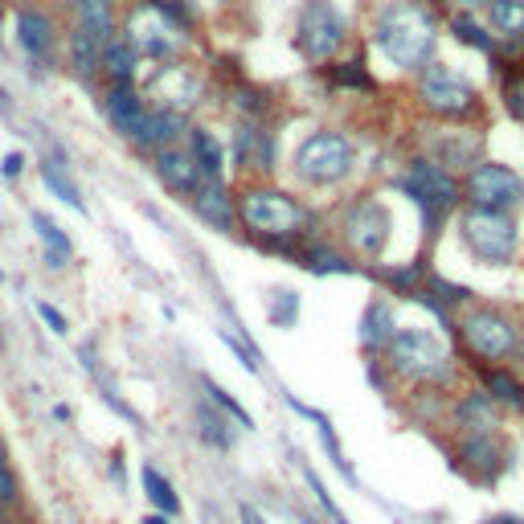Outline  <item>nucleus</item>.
I'll return each mask as SVG.
<instances>
[{"label": "nucleus", "instance_id": "f257e3e1", "mask_svg": "<svg viewBox=\"0 0 524 524\" xmlns=\"http://www.w3.org/2000/svg\"><path fill=\"white\" fill-rule=\"evenodd\" d=\"M373 41L393 66L418 70V66L430 62L434 46H439V21H434L422 5H414V0H393V5H385L377 13Z\"/></svg>", "mask_w": 524, "mask_h": 524}, {"label": "nucleus", "instance_id": "f03ea898", "mask_svg": "<svg viewBox=\"0 0 524 524\" xmlns=\"http://www.w3.org/2000/svg\"><path fill=\"white\" fill-rule=\"evenodd\" d=\"M385 361L398 377H410L422 385H451V377H455V361L447 353V344L422 328L393 332V340L385 344Z\"/></svg>", "mask_w": 524, "mask_h": 524}, {"label": "nucleus", "instance_id": "7ed1b4c3", "mask_svg": "<svg viewBox=\"0 0 524 524\" xmlns=\"http://www.w3.org/2000/svg\"><path fill=\"white\" fill-rule=\"evenodd\" d=\"M238 217L254 234L275 238V242H287V238H299L303 230H312V213L291 193H279V189H246L238 197Z\"/></svg>", "mask_w": 524, "mask_h": 524}, {"label": "nucleus", "instance_id": "20e7f679", "mask_svg": "<svg viewBox=\"0 0 524 524\" xmlns=\"http://www.w3.org/2000/svg\"><path fill=\"white\" fill-rule=\"evenodd\" d=\"M463 242L471 246V254L488 267H508L516 258V246H520V226L512 213H500V209H467L463 213Z\"/></svg>", "mask_w": 524, "mask_h": 524}, {"label": "nucleus", "instance_id": "39448f33", "mask_svg": "<svg viewBox=\"0 0 524 524\" xmlns=\"http://www.w3.org/2000/svg\"><path fill=\"white\" fill-rule=\"evenodd\" d=\"M459 336L467 344V353L484 365H496V361H508L516 353V324L508 312L500 308H471L463 320H459Z\"/></svg>", "mask_w": 524, "mask_h": 524}, {"label": "nucleus", "instance_id": "423d86ee", "mask_svg": "<svg viewBox=\"0 0 524 524\" xmlns=\"http://www.w3.org/2000/svg\"><path fill=\"white\" fill-rule=\"evenodd\" d=\"M295 172L312 185H336L353 172V140L340 131H316L299 144L295 152Z\"/></svg>", "mask_w": 524, "mask_h": 524}, {"label": "nucleus", "instance_id": "0eeeda50", "mask_svg": "<svg viewBox=\"0 0 524 524\" xmlns=\"http://www.w3.org/2000/svg\"><path fill=\"white\" fill-rule=\"evenodd\" d=\"M402 189L414 197V205L422 209L426 217V226H434L439 217H447L459 201V185L455 177L439 164V160H414L406 168V177H402Z\"/></svg>", "mask_w": 524, "mask_h": 524}, {"label": "nucleus", "instance_id": "6e6552de", "mask_svg": "<svg viewBox=\"0 0 524 524\" xmlns=\"http://www.w3.org/2000/svg\"><path fill=\"white\" fill-rule=\"evenodd\" d=\"M418 99L426 111L443 115V119H467L479 111V91L451 66H426L418 82Z\"/></svg>", "mask_w": 524, "mask_h": 524}, {"label": "nucleus", "instance_id": "1a4fd4ad", "mask_svg": "<svg viewBox=\"0 0 524 524\" xmlns=\"http://www.w3.org/2000/svg\"><path fill=\"white\" fill-rule=\"evenodd\" d=\"M348 37V21L336 13L332 0H308L299 13V50L312 62H328Z\"/></svg>", "mask_w": 524, "mask_h": 524}, {"label": "nucleus", "instance_id": "9d476101", "mask_svg": "<svg viewBox=\"0 0 524 524\" xmlns=\"http://www.w3.org/2000/svg\"><path fill=\"white\" fill-rule=\"evenodd\" d=\"M467 197L475 209H516L524 201V177L508 164H475L467 177Z\"/></svg>", "mask_w": 524, "mask_h": 524}, {"label": "nucleus", "instance_id": "9b49d317", "mask_svg": "<svg viewBox=\"0 0 524 524\" xmlns=\"http://www.w3.org/2000/svg\"><path fill=\"white\" fill-rule=\"evenodd\" d=\"M455 459L475 484H496L500 471L508 467V451L500 443V434H463Z\"/></svg>", "mask_w": 524, "mask_h": 524}, {"label": "nucleus", "instance_id": "f8f14e48", "mask_svg": "<svg viewBox=\"0 0 524 524\" xmlns=\"http://www.w3.org/2000/svg\"><path fill=\"white\" fill-rule=\"evenodd\" d=\"M344 238H348V246L353 250H361V254H381V246H385V238H389V213L377 205V201H353L344 209Z\"/></svg>", "mask_w": 524, "mask_h": 524}, {"label": "nucleus", "instance_id": "ddd939ff", "mask_svg": "<svg viewBox=\"0 0 524 524\" xmlns=\"http://www.w3.org/2000/svg\"><path fill=\"white\" fill-rule=\"evenodd\" d=\"M107 115H111V123H115L119 136H127L131 144L144 148V136H148V107L140 103V95L131 91V86H111Z\"/></svg>", "mask_w": 524, "mask_h": 524}, {"label": "nucleus", "instance_id": "4468645a", "mask_svg": "<svg viewBox=\"0 0 524 524\" xmlns=\"http://www.w3.org/2000/svg\"><path fill=\"white\" fill-rule=\"evenodd\" d=\"M156 172L172 193H197L201 189V168L185 148H160L156 152Z\"/></svg>", "mask_w": 524, "mask_h": 524}, {"label": "nucleus", "instance_id": "2eb2a0df", "mask_svg": "<svg viewBox=\"0 0 524 524\" xmlns=\"http://www.w3.org/2000/svg\"><path fill=\"white\" fill-rule=\"evenodd\" d=\"M496 418H500V406L488 398L484 389L463 393L459 406H455V426L463 434H496Z\"/></svg>", "mask_w": 524, "mask_h": 524}, {"label": "nucleus", "instance_id": "dca6fc26", "mask_svg": "<svg viewBox=\"0 0 524 524\" xmlns=\"http://www.w3.org/2000/svg\"><path fill=\"white\" fill-rule=\"evenodd\" d=\"M193 205H197V213H201V222H209L213 230H222V234H230L234 222H238L234 201L226 197V189L217 185V181H209L205 189H197V193H193Z\"/></svg>", "mask_w": 524, "mask_h": 524}, {"label": "nucleus", "instance_id": "f3484780", "mask_svg": "<svg viewBox=\"0 0 524 524\" xmlns=\"http://www.w3.org/2000/svg\"><path fill=\"white\" fill-rule=\"evenodd\" d=\"M17 41L25 46V54L46 58V54L54 50V21H50V13L21 9V13H17Z\"/></svg>", "mask_w": 524, "mask_h": 524}, {"label": "nucleus", "instance_id": "a211bd4d", "mask_svg": "<svg viewBox=\"0 0 524 524\" xmlns=\"http://www.w3.org/2000/svg\"><path fill=\"white\" fill-rule=\"evenodd\" d=\"M484 393L500 406V410H512V414H524V381L508 369H488L484 373Z\"/></svg>", "mask_w": 524, "mask_h": 524}, {"label": "nucleus", "instance_id": "6ab92c4d", "mask_svg": "<svg viewBox=\"0 0 524 524\" xmlns=\"http://www.w3.org/2000/svg\"><path fill=\"white\" fill-rule=\"evenodd\" d=\"M99 66L107 70L111 86H127L131 74H136V50H131V41H127V37H111V41H103V58H99Z\"/></svg>", "mask_w": 524, "mask_h": 524}, {"label": "nucleus", "instance_id": "aec40b11", "mask_svg": "<svg viewBox=\"0 0 524 524\" xmlns=\"http://www.w3.org/2000/svg\"><path fill=\"white\" fill-rule=\"evenodd\" d=\"M140 484H144L148 504H152L160 516H168V520H172V516H181V496H177V488H172L156 467H148V463H144V471H140Z\"/></svg>", "mask_w": 524, "mask_h": 524}, {"label": "nucleus", "instance_id": "412c9836", "mask_svg": "<svg viewBox=\"0 0 524 524\" xmlns=\"http://www.w3.org/2000/svg\"><path fill=\"white\" fill-rule=\"evenodd\" d=\"M393 312H389V303H369V312L361 320V344L369 348V353H381V348L393 340Z\"/></svg>", "mask_w": 524, "mask_h": 524}, {"label": "nucleus", "instance_id": "4be33fe9", "mask_svg": "<svg viewBox=\"0 0 524 524\" xmlns=\"http://www.w3.org/2000/svg\"><path fill=\"white\" fill-rule=\"evenodd\" d=\"M434 148L443 156V168H475L479 160V136H471V131H451Z\"/></svg>", "mask_w": 524, "mask_h": 524}, {"label": "nucleus", "instance_id": "5701e85b", "mask_svg": "<svg viewBox=\"0 0 524 524\" xmlns=\"http://www.w3.org/2000/svg\"><path fill=\"white\" fill-rule=\"evenodd\" d=\"M78 9V29H86L95 41H111L115 17H111V0H74Z\"/></svg>", "mask_w": 524, "mask_h": 524}, {"label": "nucleus", "instance_id": "b1692460", "mask_svg": "<svg viewBox=\"0 0 524 524\" xmlns=\"http://www.w3.org/2000/svg\"><path fill=\"white\" fill-rule=\"evenodd\" d=\"M41 181H46V189L58 197V201H66L70 209H86V201H82V189L74 185V177H70V172L58 164V160H41Z\"/></svg>", "mask_w": 524, "mask_h": 524}, {"label": "nucleus", "instance_id": "393cba45", "mask_svg": "<svg viewBox=\"0 0 524 524\" xmlns=\"http://www.w3.org/2000/svg\"><path fill=\"white\" fill-rule=\"evenodd\" d=\"M185 131V115L181 111H156L148 115V136H144V148H160V144H172Z\"/></svg>", "mask_w": 524, "mask_h": 524}, {"label": "nucleus", "instance_id": "a878e982", "mask_svg": "<svg viewBox=\"0 0 524 524\" xmlns=\"http://www.w3.org/2000/svg\"><path fill=\"white\" fill-rule=\"evenodd\" d=\"M70 58H74V70H78V74H95V70H99V58H103V41H95L86 29H74V33H70Z\"/></svg>", "mask_w": 524, "mask_h": 524}, {"label": "nucleus", "instance_id": "bb28decb", "mask_svg": "<svg viewBox=\"0 0 524 524\" xmlns=\"http://www.w3.org/2000/svg\"><path fill=\"white\" fill-rule=\"evenodd\" d=\"M299 267H308L312 275H353V262L340 258L336 250H324V246H312L299 254Z\"/></svg>", "mask_w": 524, "mask_h": 524}, {"label": "nucleus", "instance_id": "cd10ccee", "mask_svg": "<svg viewBox=\"0 0 524 524\" xmlns=\"http://www.w3.org/2000/svg\"><path fill=\"white\" fill-rule=\"evenodd\" d=\"M488 9H492V25L504 37H512V41L524 37V0H492Z\"/></svg>", "mask_w": 524, "mask_h": 524}, {"label": "nucleus", "instance_id": "c85d7f7f", "mask_svg": "<svg viewBox=\"0 0 524 524\" xmlns=\"http://www.w3.org/2000/svg\"><path fill=\"white\" fill-rule=\"evenodd\" d=\"M197 426H201V439H205V443H213L217 451H230V447H234V430L226 426V418L217 414V410L197 406Z\"/></svg>", "mask_w": 524, "mask_h": 524}, {"label": "nucleus", "instance_id": "c756f323", "mask_svg": "<svg viewBox=\"0 0 524 524\" xmlns=\"http://www.w3.org/2000/svg\"><path fill=\"white\" fill-rule=\"evenodd\" d=\"M189 156L197 160V168L205 172L209 181L222 177V148H217V140L209 136V131H193V152Z\"/></svg>", "mask_w": 524, "mask_h": 524}, {"label": "nucleus", "instance_id": "7c9ffc66", "mask_svg": "<svg viewBox=\"0 0 524 524\" xmlns=\"http://www.w3.org/2000/svg\"><path fill=\"white\" fill-rule=\"evenodd\" d=\"M33 230H37L41 242H46V254H58V258H70V254H74V242L62 234V226L54 222V217L33 213Z\"/></svg>", "mask_w": 524, "mask_h": 524}, {"label": "nucleus", "instance_id": "2f4dec72", "mask_svg": "<svg viewBox=\"0 0 524 524\" xmlns=\"http://www.w3.org/2000/svg\"><path fill=\"white\" fill-rule=\"evenodd\" d=\"M451 29H455V37L463 41V46H475V50H484V54H492V37H488L484 29H479V25L471 21V17H463V13H459V17L451 21Z\"/></svg>", "mask_w": 524, "mask_h": 524}, {"label": "nucleus", "instance_id": "473e14b6", "mask_svg": "<svg viewBox=\"0 0 524 524\" xmlns=\"http://www.w3.org/2000/svg\"><path fill=\"white\" fill-rule=\"evenodd\" d=\"M201 385H205V393H209V402H217V406H222V410H226V414H230V418H238V422H242V426H246V430H250V426H254V418H250V414H246V406H238V402H234V398H230V393H226V389H222V385H213V381H209V377H205V381H201Z\"/></svg>", "mask_w": 524, "mask_h": 524}, {"label": "nucleus", "instance_id": "72a5a7b5", "mask_svg": "<svg viewBox=\"0 0 524 524\" xmlns=\"http://www.w3.org/2000/svg\"><path fill=\"white\" fill-rule=\"evenodd\" d=\"M295 316H299V295H295V291H279V299L271 303V320H275L279 328H291Z\"/></svg>", "mask_w": 524, "mask_h": 524}, {"label": "nucleus", "instance_id": "f704fd0d", "mask_svg": "<svg viewBox=\"0 0 524 524\" xmlns=\"http://www.w3.org/2000/svg\"><path fill=\"white\" fill-rule=\"evenodd\" d=\"M21 504V479L9 463H0V508H17Z\"/></svg>", "mask_w": 524, "mask_h": 524}, {"label": "nucleus", "instance_id": "c9c22d12", "mask_svg": "<svg viewBox=\"0 0 524 524\" xmlns=\"http://www.w3.org/2000/svg\"><path fill=\"white\" fill-rule=\"evenodd\" d=\"M504 107H508L512 119L524 123V74H512V78L504 82Z\"/></svg>", "mask_w": 524, "mask_h": 524}, {"label": "nucleus", "instance_id": "e433bc0d", "mask_svg": "<svg viewBox=\"0 0 524 524\" xmlns=\"http://www.w3.org/2000/svg\"><path fill=\"white\" fill-rule=\"evenodd\" d=\"M336 86H357V91H373V78H365V70L357 62H348L336 70Z\"/></svg>", "mask_w": 524, "mask_h": 524}, {"label": "nucleus", "instance_id": "4c0bfd02", "mask_svg": "<svg viewBox=\"0 0 524 524\" xmlns=\"http://www.w3.org/2000/svg\"><path fill=\"white\" fill-rule=\"evenodd\" d=\"M308 484H312V492H316V500H320V508H324V512H328V516L336 520V524H348V516H344V512H340L336 504H332V496L324 492V484H320V479H316L312 471H308Z\"/></svg>", "mask_w": 524, "mask_h": 524}, {"label": "nucleus", "instance_id": "58836bf2", "mask_svg": "<svg viewBox=\"0 0 524 524\" xmlns=\"http://www.w3.org/2000/svg\"><path fill=\"white\" fill-rule=\"evenodd\" d=\"M434 291H439L447 303H467V299H471L467 287H455V283H443V279H434ZM443 299H439V303H443Z\"/></svg>", "mask_w": 524, "mask_h": 524}, {"label": "nucleus", "instance_id": "ea45409f", "mask_svg": "<svg viewBox=\"0 0 524 524\" xmlns=\"http://www.w3.org/2000/svg\"><path fill=\"white\" fill-rule=\"evenodd\" d=\"M37 312H41V320H46L58 336H66V332H70V328H66V316H62L58 308H50V303H37Z\"/></svg>", "mask_w": 524, "mask_h": 524}, {"label": "nucleus", "instance_id": "a19ab883", "mask_svg": "<svg viewBox=\"0 0 524 524\" xmlns=\"http://www.w3.org/2000/svg\"><path fill=\"white\" fill-rule=\"evenodd\" d=\"M21 168H25V156H21V152H9L5 164H0V172H5V177H21Z\"/></svg>", "mask_w": 524, "mask_h": 524}, {"label": "nucleus", "instance_id": "79ce46f5", "mask_svg": "<svg viewBox=\"0 0 524 524\" xmlns=\"http://www.w3.org/2000/svg\"><path fill=\"white\" fill-rule=\"evenodd\" d=\"M238 520H242V524H267V516H262L254 504H242V508H238Z\"/></svg>", "mask_w": 524, "mask_h": 524}, {"label": "nucleus", "instance_id": "37998d69", "mask_svg": "<svg viewBox=\"0 0 524 524\" xmlns=\"http://www.w3.org/2000/svg\"><path fill=\"white\" fill-rule=\"evenodd\" d=\"M238 107H242V111H262L258 95H250V91H242V95H238Z\"/></svg>", "mask_w": 524, "mask_h": 524}, {"label": "nucleus", "instance_id": "c03bdc74", "mask_svg": "<svg viewBox=\"0 0 524 524\" xmlns=\"http://www.w3.org/2000/svg\"><path fill=\"white\" fill-rule=\"evenodd\" d=\"M484 524H524V520H520L516 512H500V516H488Z\"/></svg>", "mask_w": 524, "mask_h": 524}, {"label": "nucleus", "instance_id": "a18cd8bd", "mask_svg": "<svg viewBox=\"0 0 524 524\" xmlns=\"http://www.w3.org/2000/svg\"><path fill=\"white\" fill-rule=\"evenodd\" d=\"M451 5H459V9H479V5H492V0H451Z\"/></svg>", "mask_w": 524, "mask_h": 524}, {"label": "nucleus", "instance_id": "49530a36", "mask_svg": "<svg viewBox=\"0 0 524 524\" xmlns=\"http://www.w3.org/2000/svg\"><path fill=\"white\" fill-rule=\"evenodd\" d=\"M512 357H516V369H520V373H524V336H520V340H516V353H512Z\"/></svg>", "mask_w": 524, "mask_h": 524}, {"label": "nucleus", "instance_id": "de8ad7c7", "mask_svg": "<svg viewBox=\"0 0 524 524\" xmlns=\"http://www.w3.org/2000/svg\"><path fill=\"white\" fill-rule=\"evenodd\" d=\"M144 524H168V516H160V512H148V516H144Z\"/></svg>", "mask_w": 524, "mask_h": 524}, {"label": "nucleus", "instance_id": "09e8293b", "mask_svg": "<svg viewBox=\"0 0 524 524\" xmlns=\"http://www.w3.org/2000/svg\"><path fill=\"white\" fill-rule=\"evenodd\" d=\"M9 459V447H5V439H0V463H5Z\"/></svg>", "mask_w": 524, "mask_h": 524}, {"label": "nucleus", "instance_id": "8fccbe9b", "mask_svg": "<svg viewBox=\"0 0 524 524\" xmlns=\"http://www.w3.org/2000/svg\"><path fill=\"white\" fill-rule=\"evenodd\" d=\"M303 524H316V520H312V516H308V520H303Z\"/></svg>", "mask_w": 524, "mask_h": 524}]
</instances>
